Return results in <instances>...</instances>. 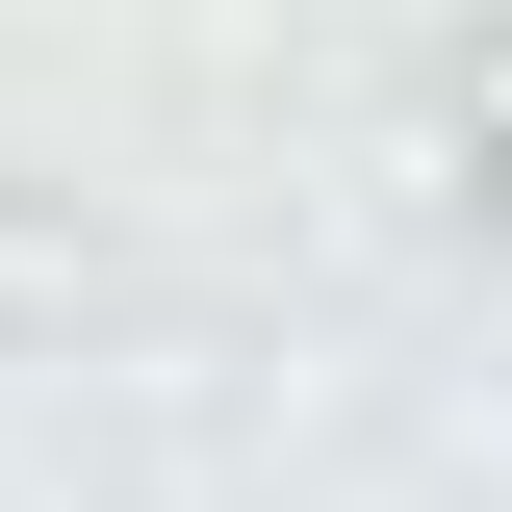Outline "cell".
<instances>
[{"instance_id": "6da1fadb", "label": "cell", "mask_w": 512, "mask_h": 512, "mask_svg": "<svg viewBox=\"0 0 512 512\" xmlns=\"http://www.w3.org/2000/svg\"><path fill=\"white\" fill-rule=\"evenodd\" d=\"M487 103H512V77H487Z\"/></svg>"}]
</instances>
